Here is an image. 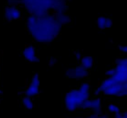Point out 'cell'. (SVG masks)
<instances>
[{"label": "cell", "mask_w": 127, "mask_h": 118, "mask_svg": "<svg viewBox=\"0 0 127 118\" xmlns=\"http://www.w3.org/2000/svg\"><path fill=\"white\" fill-rule=\"evenodd\" d=\"M4 15L7 21H11L19 18L21 16V12L18 7L16 6H9L5 10Z\"/></svg>", "instance_id": "277c9868"}, {"label": "cell", "mask_w": 127, "mask_h": 118, "mask_svg": "<svg viewBox=\"0 0 127 118\" xmlns=\"http://www.w3.org/2000/svg\"><path fill=\"white\" fill-rule=\"evenodd\" d=\"M1 90H0V95H1Z\"/></svg>", "instance_id": "9a60e30c"}, {"label": "cell", "mask_w": 127, "mask_h": 118, "mask_svg": "<svg viewBox=\"0 0 127 118\" xmlns=\"http://www.w3.org/2000/svg\"><path fill=\"white\" fill-rule=\"evenodd\" d=\"M98 27L101 29L110 28L112 25V20L109 17H99L97 21Z\"/></svg>", "instance_id": "8992f818"}, {"label": "cell", "mask_w": 127, "mask_h": 118, "mask_svg": "<svg viewBox=\"0 0 127 118\" xmlns=\"http://www.w3.org/2000/svg\"><path fill=\"white\" fill-rule=\"evenodd\" d=\"M78 90L85 100H88L89 94H90L91 88L90 85L88 82H83L80 86L79 89H78Z\"/></svg>", "instance_id": "52a82bcc"}, {"label": "cell", "mask_w": 127, "mask_h": 118, "mask_svg": "<svg viewBox=\"0 0 127 118\" xmlns=\"http://www.w3.org/2000/svg\"><path fill=\"white\" fill-rule=\"evenodd\" d=\"M119 48H120V49L122 51H123L124 53H127V48L126 46H124V47H123V46L122 47V46H120Z\"/></svg>", "instance_id": "5bb4252c"}, {"label": "cell", "mask_w": 127, "mask_h": 118, "mask_svg": "<svg viewBox=\"0 0 127 118\" xmlns=\"http://www.w3.org/2000/svg\"><path fill=\"white\" fill-rule=\"evenodd\" d=\"M23 56L28 61L36 63L38 61V58L36 55V50L32 46H27L23 51Z\"/></svg>", "instance_id": "5b68a950"}, {"label": "cell", "mask_w": 127, "mask_h": 118, "mask_svg": "<svg viewBox=\"0 0 127 118\" xmlns=\"http://www.w3.org/2000/svg\"><path fill=\"white\" fill-rule=\"evenodd\" d=\"M84 100V99L79 93L78 89H75L69 91L67 93L64 98V103H65L66 109L69 111H74L78 108Z\"/></svg>", "instance_id": "7a4b0ae2"}, {"label": "cell", "mask_w": 127, "mask_h": 118, "mask_svg": "<svg viewBox=\"0 0 127 118\" xmlns=\"http://www.w3.org/2000/svg\"><path fill=\"white\" fill-rule=\"evenodd\" d=\"M114 73H115V68H114V69H110V70H109L108 71L106 72L107 75H109V76H110V77H112L114 75Z\"/></svg>", "instance_id": "4fadbf2b"}, {"label": "cell", "mask_w": 127, "mask_h": 118, "mask_svg": "<svg viewBox=\"0 0 127 118\" xmlns=\"http://www.w3.org/2000/svg\"><path fill=\"white\" fill-rule=\"evenodd\" d=\"M22 105L24 108L28 110H31L33 107V103L32 100L29 96H26L22 100Z\"/></svg>", "instance_id": "30bf717a"}, {"label": "cell", "mask_w": 127, "mask_h": 118, "mask_svg": "<svg viewBox=\"0 0 127 118\" xmlns=\"http://www.w3.org/2000/svg\"><path fill=\"white\" fill-rule=\"evenodd\" d=\"M88 74V70L84 69L83 67L78 66L74 69H69L67 71L66 75L68 78H73V79H81L84 77V75Z\"/></svg>", "instance_id": "3957f363"}, {"label": "cell", "mask_w": 127, "mask_h": 118, "mask_svg": "<svg viewBox=\"0 0 127 118\" xmlns=\"http://www.w3.org/2000/svg\"><path fill=\"white\" fill-rule=\"evenodd\" d=\"M39 93V86L31 84L26 90V95L29 97H34Z\"/></svg>", "instance_id": "ba28073f"}, {"label": "cell", "mask_w": 127, "mask_h": 118, "mask_svg": "<svg viewBox=\"0 0 127 118\" xmlns=\"http://www.w3.org/2000/svg\"><path fill=\"white\" fill-rule=\"evenodd\" d=\"M27 25L32 37L40 42L52 41L61 27L60 21L48 16L46 19H38L32 15L29 17Z\"/></svg>", "instance_id": "6da1fadb"}, {"label": "cell", "mask_w": 127, "mask_h": 118, "mask_svg": "<svg viewBox=\"0 0 127 118\" xmlns=\"http://www.w3.org/2000/svg\"><path fill=\"white\" fill-rule=\"evenodd\" d=\"M93 58L91 56H85L83 58L81 61V66L84 69H89L93 66Z\"/></svg>", "instance_id": "9c48e42d"}, {"label": "cell", "mask_w": 127, "mask_h": 118, "mask_svg": "<svg viewBox=\"0 0 127 118\" xmlns=\"http://www.w3.org/2000/svg\"><path fill=\"white\" fill-rule=\"evenodd\" d=\"M108 110H109V111L110 113L114 114V115L119 113L121 111H120V107L115 103H110L109 104Z\"/></svg>", "instance_id": "8fae6325"}, {"label": "cell", "mask_w": 127, "mask_h": 118, "mask_svg": "<svg viewBox=\"0 0 127 118\" xmlns=\"http://www.w3.org/2000/svg\"><path fill=\"white\" fill-rule=\"evenodd\" d=\"M31 84H33V85H37V86H39L40 85V80H39V75L37 74H35L33 75V77L32 79V82H31Z\"/></svg>", "instance_id": "7c38bea8"}]
</instances>
